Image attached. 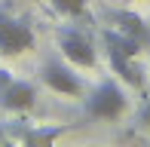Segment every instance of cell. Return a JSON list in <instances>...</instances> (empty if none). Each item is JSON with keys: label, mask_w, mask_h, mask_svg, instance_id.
I'll return each instance as SVG.
<instances>
[{"label": "cell", "mask_w": 150, "mask_h": 147, "mask_svg": "<svg viewBox=\"0 0 150 147\" xmlns=\"http://www.w3.org/2000/svg\"><path fill=\"white\" fill-rule=\"evenodd\" d=\"M126 107H129V98L122 92V86L113 80H101L86 95V117L92 119H120Z\"/></svg>", "instance_id": "6da1fadb"}, {"label": "cell", "mask_w": 150, "mask_h": 147, "mask_svg": "<svg viewBox=\"0 0 150 147\" xmlns=\"http://www.w3.org/2000/svg\"><path fill=\"white\" fill-rule=\"evenodd\" d=\"M55 43H58L61 55L74 68H95V61H98L92 37L86 31H80V28H58L55 31Z\"/></svg>", "instance_id": "7a4b0ae2"}, {"label": "cell", "mask_w": 150, "mask_h": 147, "mask_svg": "<svg viewBox=\"0 0 150 147\" xmlns=\"http://www.w3.org/2000/svg\"><path fill=\"white\" fill-rule=\"evenodd\" d=\"M28 49H34L31 25L0 9V55H22Z\"/></svg>", "instance_id": "3957f363"}, {"label": "cell", "mask_w": 150, "mask_h": 147, "mask_svg": "<svg viewBox=\"0 0 150 147\" xmlns=\"http://www.w3.org/2000/svg\"><path fill=\"white\" fill-rule=\"evenodd\" d=\"M40 80H43V86H49V89L58 92V95L80 98L86 92V83L80 80V74H74V68L64 64L61 58H49V61L40 68Z\"/></svg>", "instance_id": "277c9868"}, {"label": "cell", "mask_w": 150, "mask_h": 147, "mask_svg": "<svg viewBox=\"0 0 150 147\" xmlns=\"http://www.w3.org/2000/svg\"><path fill=\"white\" fill-rule=\"evenodd\" d=\"M107 22H110V28H117L120 34L138 40L141 46H150V25L144 22V16H138L135 9H107Z\"/></svg>", "instance_id": "5b68a950"}, {"label": "cell", "mask_w": 150, "mask_h": 147, "mask_svg": "<svg viewBox=\"0 0 150 147\" xmlns=\"http://www.w3.org/2000/svg\"><path fill=\"white\" fill-rule=\"evenodd\" d=\"M34 101H37V86L28 83V80H16L0 92V107L3 110H12V113H22V110H31Z\"/></svg>", "instance_id": "8992f818"}, {"label": "cell", "mask_w": 150, "mask_h": 147, "mask_svg": "<svg viewBox=\"0 0 150 147\" xmlns=\"http://www.w3.org/2000/svg\"><path fill=\"white\" fill-rule=\"evenodd\" d=\"M107 52V64H110V71L113 74H120V80L122 83H129V86H135V89H144V68L138 64V58H132V55H120V52H110V49H104Z\"/></svg>", "instance_id": "52a82bcc"}, {"label": "cell", "mask_w": 150, "mask_h": 147, "mask_svg": "<svg viewBox=\"0 0 150 147\" xmlns=\"http://www.w3.org/2000/svg\"><path fill=\"white\" fill-rule=\"evenodd\" d=\"M6 135L18 138V141L25 144H52L58 135H64V126H43V129H31V126H22V123H9V129H6Z\"/></svg>", "instance_id": "ba28073f"}, {"label": "cell", "mask_w": 150, "mask_h": 147, "mask_svg": "<svg viewBox=\"0 0 150 147\" xmlns=\"http://www.w3.org/2000/svg\"><path fill=\"white\" fill-rule=\"evenodd\" d=\"M101 43H104V49L120 52V55H132V58H138L141 52H144V46H141L138 40L120 34L117 28H104V31H101Z\"/></svg>", "instance_id": "9c48e42d"}, {"label": "cell", "mask_w": 150, "mask_h": 147, "mask_svg": "<svg viewBox=\"0 0 150 147\" xmlns=\"http://www.w3.org/2000/svg\"><path fill=\"white\" fill-rule=\"evenodd\" d=\"M49 3H52V9H55V12H61V16L80 18V16H86L89 0H49Z\"/></svg>", "instance_id": "30bf717a"}, {"label": "cell", "mask_w": 150, "mask_h": 147, "mask_svg": "<svg viewBox=\"0 0 150 147\" xmlns=\"http://www.w3.org/2000/svg\"><path fill=\"white\" fill-rule=\"evenodd\" d=\"M138 119H141V126H147V129H150V98L144 101V107H141V113H138Z\"/></svg>", "instance_id": "8fae6325"}, {"label": "cell", "mask_w": 150, "mask_h": 147, "mask_svg": "<svg viewBox=\"0 0 150 147\" xmlns=\"http://www.w3.org/2000/svg\"><path fill=\"white\" fill-rule=\"evenodd\" d=\"M12 83V71H6V68H0V92L6 89V86Z\"/></svg>", "instance_id": "7c38bea8"}, {"label": "cell", "mask_w": 150, "mask_h": 147, "mask_svg": "<svg viewBox=\"0 0 150 147\" xmlns=\"http://www.w3.org/2000/svg\"><path fill=\"white\" fill-rule=\"evenodd\" d=\"M0 141H6V129H3V126H0Z\"/></svg>", "instance_id": "4fadbf2b"}]
</instances>
